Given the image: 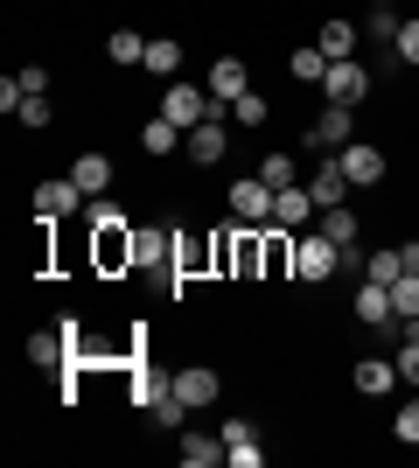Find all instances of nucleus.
I'll return each instance as SVG.
<instances>
[{
	"label": "nucleus",
	"instance_id": "30",
	"mask_svg": "<svg viewBox=\"0 0 419 468\" xmlns=\"http://www.w3.org/2000/svg\"><path fill=\"white\" fill-rule=\"evenodd\" d=\"M224 112L238 119V126H266V119H273V105H266V98H259V91H245V98H238V105H224Z\"/></svg>",
	"mask_w": 419,
	"mask_h": 468
},
{
	"label": "nucleus",
	"instance_id": "23",
	"mask_svg": "<svg viewBox=\"0 0 419 468\" xmlns=\"http://www.w3.org/2000/svg\"><path fill=\"white\" fill-rule=\"evenodd\" d=\"M182 462H189V468L224 462V433H217V441H210V433H182Z\"/></svg>",
	"mask_w": 419,
	"mask_h": 468
},
{
	"label": "nucleus",
	"instance_id": "24",
	"mask_svg": "<svg viewBox=\"0 0 419 468\" xmlns=\"http://www.w3.org/2000/svg\"><path fill=\"white\" fill-rule=\"evenodd\" d=\"M287 70H294L300 84H321V78H329V57H321V42H308V49H294V57H287Z\"/></svg>",
	"mask_w": 419,
	"mask_h": 468
},
{
	"label": "nucleus",
	"instance_id": "3",
	"mask_svg": "<svg viewBox=\"0 0 419 468\" xmlns=\"http://www.w3.org/2000/svg\"><path fill=\"white\" fill-rule=\"evenodd\" d=\"M321 98H329V105H363V98H371V70H363L357 57L329 63V78H321Z\"/></svg>",
	"mask_w": 419,
	"mask_h": 468
},
{
	"label": "nucleus",
	"instance_id": "2",
	"mask_svg": "<svg viewBox=\"0 0 419 468\" xmlns=\"http://www.w3.org/2000/svg\"><path fill=\"white\" fill-rule=\"evenodd\" d=\"M294 273H300V280H336V273H342V245H329L321 231L294 238Z\"/></svg>",
	"mask_w": 419,
	"mask_h": 468
},
{
	"label": "nucleus",
	"instance_id": "35",
	"mask_svg": "<svg viewBox=\"0 0 419 468\" xmlns=\"http://www.w3.org/2000/svg\"><path fill=\"white\" fill-rule=\"evenodd\" d=\"M294 266V238H266V273H287Z\"/></svg>",
	"mask_w": 419,
	"mask_h": 468
},
{
	"label": "nucleus",
	"instance_id": "39",
	"mask_svg": "<svg viewBox=\"0 0 419 468\" xmlns=\"http://www.w3.org/2000/svg\"><path fill=\"white\" fill-rule=\"evenodd\" d=\"M399 259H405V273H419V238H405V245H399Z\"/></svg>",
	"mask_w": 419,
	"mask_h": 468
},
{
	"label": "nucleus",
	"instance_id": "8",
	"mask_svg": "<svg viewBox=\"0 0 419 468\" xmlns=\"http://www.w3.org/2000/svg\"><path fill=\"white\" fill-rule=\"evenodd\" d=\"M350 119H357V105H321L308 126V147H350Z\"/></svg>",
	"mask_w": 419,
	"mask_h": 468
},
{
	"label": "nucleus",
	"instance_id": "27",
	"mask_svg": "<svg viewBox=\"0 0 419 468\" xmlns=\"http://www.w3.org/2000/svg\"><path fill=\"white\" fill-rule=\"evenodd\" d=\"M405 273V259H399V245H392V252H371L363 259V280H378V287H392V280Z\"/></svg>",
	"mask_w": 419,
	"mask_h": 468
},
{
	"label": "nucleus",
	"instance_id": "7",
	"mask_svg": "<svg viewBox=\"0 0 419 468\" xmlns=\"http://www.w3.org/2000/svg\"><path fill=\"white\" fill-rule=\"evenodd\" d=\"M336 161H342V176L357 182V189H371V182H384V154L371 147V140H350V147H336Z\"/></svg>",
	"mask_w": 419,
	"mask_h": 468
},
{
	"label": "nucleus",
	"instance_id": "12",
	"mask_svg": "<svg viewBox=\"0 0 419 468\" xmlns=\"http://www.w3.org/2000/svg\"><path fill=\"white\" fill-rule=\"evenodd\" d=\"M357 322H363V329H392V322H399V308H392V287L363 280V287H357Z\"/></svg>",
	"mask_w": 419,
	"mask_h": 468
},
{
	"label": "nucleus",
	"instance_id": "13",
	"mask_svg": "<svg viewBox=\"0 0 419 468\" xmlns=\"http://www.w3.org/2000/svg\"><path fill=\"white\" fill-rule=\"evenodd\" d=\"M168 259H175V231H154V224H147V231H133V266L161 273Z\"/></svg>",
	"mask_w": 419,
	"mask_h": 468
},
{
	"label": "nucleus",
	"instance_id": "26",
	"mask_svg": "<svg viewBox=\"0 0 419 468\" xmlns=\"http://www.w3.org/2000/svg\"><path fill=\"white\" fill-rule=\"evenodd\" d=\"M392 308H399V322H419V273L392 280Z\"/></svg>",
	"mask_w": 419,
	"mask_h": 468
},
{
	"label": "nucleus",
	"instance_id": "28",
	"mask_svg": "<svg viewBox=\"0 0 419 468\" xmlns=\"http://www.w3.org/2000/svg\"><path fill=\"white\" fill-rule=\"evenodd\" d=\"M84 224H91V231H112V224H126V210L112 196H91V203H84Z\"/></svg>",
	"mask_w": 419,
	"mask_h": 468
},
{
	"label": "nucleus",
	"instance_id": "9",
	"mask_svg": "<svg viewBox=\"0 0 419 468\" xmlns=\"http://www.w3.org/2000/svg\"><path fill=\"white\" fill-rule=\"evenodd\" d=\"M224 462H231V468H259L266 462L259 427H252V420H231V427H224Z\"/></svg>",
	"mask_w": 419,
	"mask_h": 468
},
{
	"label": "nucleus",
	"instance_id": "37",
	"mask_svg": "<svg viewBox=\"0 0 419 468\" xmlns=\"http://www.w3.org/2000/svg\"><path fill=\"white\" fill-rule=\"evenodd\" d=\"M15 78H21V91H28V98H36V91H49V70H42V63H21Z\"/></svg>",
	"mask_w": 419,
	"mask_h": 468
},
{
	"label": "nucleus",
	"instance_id": "21",
	"mask_svg": "<svg viewBox=\"0 0 419 468\" xmlns=\"http://www.w3.org/2000/svg\"><path fill=\"white\" fill-rule=\"evenodd\" d=\"M315 231L329 238V245H342V252H357V217L342 210V203H336V210H321V217H315Z\"/></svg>",
	"mask_w": 419,
	"mask_h": 468
},
{
	"label": "nucleus",
	"instance_id": "4",
	"mask_svg": "<svg viewBox=\"0 0 419 468\" xmlns=\"http://www.w3.org/2000/svg\"><path fill=\"white\" fill-rule=\"evenodd\" d=\"M84 203H91V196H84L78 182H36V217H42V224H63V217H84Z\"/></svg>",
	"mask_w": 419,
	"mask_h": 468
},
{
	"label": "nucleus",
	"instance_id": "38",
	"mask_svg": "<svg viewBox=\"0 0 419 468\" xmlns=\"http://www.w3.org/2000/svg\"><path fill=\"white\" fill-rule=\"evenodd\" d=\"M21 98H28V91H21V78H0V112H21Z\"/></svg>",
	"mask_w": 419,
	"mask_h": 468
},
{
	"label": "nucleus",
	"instance_id": "18",
	"mask_svg": "<svg viewBox=\"0 0 419 468\" xmlns=\"http://www.w3.org/2000/svg\"><path fill=\"white\" fill-rule=\"evenodd\" d=\"M70 182H78L84 196H105V189H112V161H105V154H78V161H70Z\"/></svg>",
	"mask_w": 419,
	"mask_h": 468
},
{
	"label": "nucleus",
	"instance_id": "22",
	"mask_svg": "<svg viewBox=\"0 0 419 468\" xmlns=\"http://www.w3.org/2000/svg\"><path fill=\"white\" fill-rule=\"evenodd\" d=\"M175 140H182V126H175V119H168V112H154V119H147V126H140V147H147V154H175Z\"/></svg>",
	"mask_w": 419,
	"mask_h": 468
},
{
	"label": "nucleus",
	"instance_id": "36",
	"mask_svg": "<svg viewBox=\"0 0 419 468\" xmlns=\"http://www.w3.org/2000/svg\"><path fill=\"white\" fill-rule=\"evenodd\" d=\"M392 57H399V63H413V70H419V21H405V28H399V42H392Z\"/></svg>",
	"mask_w": 419,
	"mask_h": 468
},
{
	"label": "nucleus",
	"instance_id": "25",
	"mask_svg": "<svg viewBox=\"0 0 419 468\" xmlns=\"http://www.w3.org/2000/svg\"><path fill=\"white\" fill-rule=\"evenodd\" d=\"M105 57H112V63H147V36H133V28H112Z\"/></svg>",
	"mask_w": 419,
	"mask_h": 468
},
{
	"label": "nucleus",
	"instance_id": "16",
	"mask_svg": "<svg viewBox=\"0 0 419 468\" xmlns=\"http://www.w3.org/2000/svg\"><path fill=\"white\" fill-rule=\"evenodd\" d=\"M99 266H105V273L133 266V224H112V231H99Z\"/></svg>",
	"mask_w": 419,
	"mask_h": 468
},
{
	"label": "nucleus",
	"instance_id": "20",
	"mask_svg": "<svg viewBox=\"0 0 419 468\" xmlns=\"http://www.w3.org/2000/svg\"><path fill=\"white\" fill-rule=\"evenodd\" d=\"M140 70H154V78L175 84V78H182V42H175V36H154V42H147V63H140Z\"/></svg>",
	"mask_w": 419,
	"mask_h": 468
},
{
	"label": "nucleus",
	"instance_id": "1",
	"mask_svg": "<svg viewBox=\"0 0 419 468\" xmlns=\"http://www.w3.org/2000/svg\"><path fill=\"white\" fill-rule=\"evenodd\" d=\"M161 112L175 119L182 133H196L203 119H217L224 105H217V98H210V84H182V78H175V84H168V98H161Z\"/></svg>",
	"mask_w": 419,
	"mask_h": 468
},
{
	"label": "nucleus",
	"instance_id": "14",
	"mask_svg": "<svg viewBox=\"0 0 419 468\" xmlns=\"http://www.w3.org/2000/svg\"><path fill=\"white\" fill-rule=\"evenodd\" d=\"M405 378H399V364H384V356H363L357 364V391L363 399H384V391H399Z\"/></svg>",
	"mask_w": 419,
	"mask_h": 468
},
{
	"label": "nucleus",
	"instance_id": "10",
	"mask_svg": "<svg viewBox=\"0 0 419 468\" xmlns=\"http://www.w3.org/2000/svg\"><path fill=\"white\" fill-rule=\"evenodd\" d=\"M315 196H308V189H300V182H294V189H273V224H279V231H300V224H315Z\"/></svg>",
	"mask_w": 419,
	"mask_h": 468
},
{
	"label": "nucleus",
	"instance_id": "34",
	"mask_svg": "<svg viewBox=\"0 0 419 468\" xmlns=\"http://www.w3.org/2000/svg\"><path fill=\"white\" fill-rule=\"evenodd\" d=\"M392 433H399L405 448H419V399H405V406H399V420H392Z\"/></svg>",
	"mask_w": 419,
	"mask_h": 468
},
{
	"label": "nucleus",
	"instance_id": "5",
	"mask_svg": "<svg viewBox=\"0 0 419 468\" xmlns=\"http://www.w3.org/2000/svg\"><path fill=\"white\" fill-rule=\"evenodd\" d=\"M224 147H231V112L203 119L196 133H182V154H189V161H203V168H210V161H224Z\"/></svg>",
	"mask_w": 419,
	"mask_h": 468
},
{
	"label": "nucleus",
	"instance_id": "6",
	"mask_svg": "<svg viewBox=\"0 0 419 468\" xmlns=\"http://www.w3.org/2000/svg\"><path fill=\"white\" fill-rule=\"evenodd\" d=\"M231 217L238 224H273V189L259 176H238L231 182Z\"/></svg>",
	"mask_w": 419,
	"mask_h": 468
},
{
	"label": "nucleus",
	"instance_id": "29",
	"mask_svg": "<svg viewBox=\"0 0 419 468\" xmlns=\"http://www.w3.org/2000/svg\"><path fill=\"white\" fill-rule=\"evenodd\" d=\"M63 335H70V329H57V335H28V364H42V371H49V364H63Z\"/></svg>",
	"mask_w": 419,
	"mask_h": 468
},
{
	"label": "nucleus",
	"instance_id": "32",
	"mask_svg": "<svg viewBox=\"0 0 419 468\" xmlns=\"http://www.w3.org/2000/svg\"><path fill=\"white\" fill-rule=\"evenodd\" d=\"M363 36H378V42H399V15H392V0H378V7H371Z\"/></svg>",
	"mask_w": 419,
	"mask_h": 468
},
{
	"label": "nucleus",
	"instance_id": "11",
	"mask_svg": "<svg viewBox=\"0 0 419 468\" xmlns=\"http://www.w3.org/2000/svg\"><path fill=\"white\" fill-rule=\"evenodd\" d=\"M245 91H252V78H245V57H217V63H210V98H217V105H238Z\"/></svg>",
	"mask_w": 419,
	"mask_h": 468
},
{
	"label": "nucleus",
	"instance_id": "17",
	"mask_svg": "<svg viewBox=\"0 0 419 468\" xmlns=\"http://www.w3.org/2000/svg\"><path fill=\"white\" fill-rule=\"evenodd\" d=\"M175 391L189 399V406H210L224 385H217V371H210V364H189V371H175Z\"/></svg>",
	"mask_w": 419,
	"mask_h": 468
},
{
	"label": "nucleus",
	"instance_id": "19",
	"mask_svg": "<svg viewBox=\"0 0 419 468\" xmlns=\"http://www.w3.org/2000/svg\"><path fill=\"white\" fill-rule=\"evenodd\" d=\"M321 57L329 63H342V57H357V42H363V28H350V21H321Z\"/></svg>",
	"mask_w": 419,
	"mask_h": 468
},
{
	"label": "nucleus",
	"instance_id": "15",
	"mask_svg": "<svg viewBox=\"0 0 419 468\" xmlns=\"http://www.w3.org/2000/svg\"><path fill=\"white\" fill-rule=\"evenodd\" d=\"M308 196H315V210H336L342 196H350V176H342V161L315 168V176H308Z\"/></svg>",
	"mask_w": 419,
	"mask_h": 468
},
{
	"label": "nucleus",
	"instance_id": "31",
	"mask_svg": "<svg viewBox=\"0 0 419 468\" xmlns=\"http://www.w3.org/2000/svg\"><path fill=\"white\" fill-rule=\"evenodd\" d=\"M259 182H266V189H294V154H266L259 161Z\"/></svg>",
	"mask_w": 419,
	"mask_h": 468
},
{
	"label": "nucleus",
	"instance_id": "33",
	"mask_svg": "<svg viewBox=\"0 0 419 468\" xmlns=\"http://www.w3.org/2000/svg\"><path fill=\"white\" fill-rule=\"evenodd\" d=\"M21 126H49V119H57V98H49V91H36V98H21Z\"/></svg>",
	"mask_w": 419,
	"mask_h": 468
}]
</instances>
